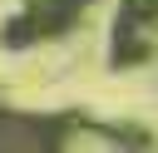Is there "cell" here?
I'll list each match as a JSON object with an SVG mask.
<instances>
[{
	"label": "cell",
	"instance_id": "6da1fadb",
	"mask_svg": "<svg viewBox=\"0 0 158 153\" xmlns=\"http://www.w3.org/2000/svg\"><path fill=\"white\" fill-rule=\"evenodd\" d=\"M89 5L94 0H25V10L5 25V44L25 49V44H40V39H59L89 15Z\"/></svg>",
	"mask_w": 158,
	"mask_h": 153
},
{
	"label": "cell",
	"instance_id": "7a4b0ae2",
	"mask_svg": "<svg viewBox=\"0 0 158 153\" xmlns=\"http://www.w3.org/2000/svg\"><path fill=\"white\" fill-rule=\"evenodd\" d=\"M153 35H158V0H118L114 35H109V64L114 69L143 64L153 54Z\"/></svg>",
	"mask_w": 158,
	"mask_h": 153
},
{
	"label": "cell",
	"instance_id": "3957f363",
	"mask_svg": "<svg viewBox=\"0 0 158 153\" xmlns=\"http://www.w3.org/2000/svg\"><path fill=\"white\" fill-rule=\"evenodd\" d=\"M69 114H20L0 109V148L5 153H40V148H64L69 143Z\"/></svg>",
	"mask_w": 158,
	"mask_h": 153
}]
</instances>
